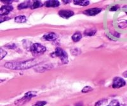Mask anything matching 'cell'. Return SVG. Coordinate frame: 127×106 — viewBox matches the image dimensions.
Listing matches in <instances>:
<instances>
[{
	"label": "cell",
	"mask_w": 127,
	"mask_h": 106,
	"mask_svg": "<svg viewBox=\"0 0 127 106\" xmlns=\"http://www.w3.org/2000/svg\"><path fill=\"white\" fill-rule=\"evenodd\" d=\"M40 62L37 59H31L22 62H9L4 64L6 68L12 70H25L34 67Z\"/></svg>",
	"instance_id": "cell-1"
},
{
	"label": "cell",
	"mask_w": 127,
	"mask_h": 106,
	"mask_svg": "<svg viewBox=\"0 0 127 106\" xmlns=\"http://www.w3.org/2000/svg\"><path fill=\"white\" fill-rule=\"evenodd\" d=\"M52 57H59L60 59L63 64H67L68 63V55L66 52L64 51L61 48L57 47L55 48L54 52L51 53Z\"/></svg>",
	"instance_id": "cell-2"
},
{
	"label": "cell",
	"mask_w": 127,
	"mask_h": 106,
	"mask_svg": "<svg viewBox=\"0 0 127 106\" xmlns=\"http://www.w3.org/2000/svg\"><path fill=\"white\" fill-rule=\"evenodd\" d=\"M29 50L34 55H40L43 54L46 52V47L39 43H34L31 45Z\"/></svg>",
	"instance_id": "cell-3"
},
{
	"label": "cell",
	"mask_w": 127,
	"mask_h": 106,
	"mask_svg": "<svg viewBox=\"0 0 127 106\" xmlns=\"http://www.w3.org/2000/svg\"><path fill=\"white\" fill-rule=\"evenodd\" d=\"M36 93H37V92H36V91H31V92H29L28 93H26L24 97L16 100L14 103L15 105L17 106H21L22 105L25 104L26 103L29 102L32 98L34 97H36Z\"/></svg>",
	"instance_id": "cell-4"
},
{
	"label": "cell",
	"mask_w": 127,
	"mask_h": 106,
	"mask_svg": "<svg viewBox=\"0 0 127 106\" xmlns=\"http://www.w3.org/2000/svg\"><path fill=\"white\" fill-rule=\"evenodd\" d=\"M126 82L123 78L120 77H116L113 79V88H120L125 86Z\"/></svg>",
	"instance_id": "cell-5"
},
{
	"label": "cell",
	"mask_w": 127,
	"mask_h": 106,
	"mask_svg": "<svg viewBox=\"0 0 127 106\" xmlns=\"http://www.w3.org/2000/svg\"><path fill=\"white\" fill-rule=\"evenodd\" d=\"M102 11L101 8H90L85 10L83 12V13H85L88 16H95L96 15L98 14L100 12Z\"/></svg>",
	"instance_id": "cell-6"
},
{
	"label": "cell",
	"mask_w": 127,
	"mask_h": 106,
	"mask_svg": "<svg viewBox=\"0 0 127 106\" xmlns=\"http://www.w3.org/2000/svg\"><path fill=\"white\" fill-rule=\"evenodd\" d=\"M58 38H59V36L56 33H54V32H49V33L45 34L43 36L42 39H43L45 41H53L56 40Z\"/></svg>",
	"instance_id": "cell-7"
},
{
	"label": "cell",
	"mask_w": 127,
	"mask_h": 106,
	"mask_svg": "<svg viewBox=\"0 0 127 106\" xmlns=\"http://www.w3.org/2000/svg\"><path fill=\"white\" fill-rule=\"evenodd\" d=\"M74 14V12L71 10H62L59 12V15L60 16L65 19H67L73 16Z\"/></svg>",
	"instance_id": "cell-8"
},
{
	"label": "cell",
	"mask_w": 127,
	"mask_h": 106,
	"mask_svg": "<svg viewBox=\"0 0 127 106\" xmlns=\"http://www.w3.org/2000/svg\"><path fill=\"white\" fill-rule=\"evenodd\" d=\"M13 10V7L11 5H4L0 9V15L1 16H4L8 14L10 12Z\"/></svg>",
	"instance_id": "cell-9"
},
{
	"label": "cell",
	"mask_w": 127,
	"mask_h": 106,
	"mask_svg": "<svg viewBox=\"0 0 127 106\" xmlns=\"http://www.w3.org/2000/svg\"><path fill=\"white\" fill-rule=\"evenodd\" d=\"M46 7H58L59 6L60 3L59 1H57V0H50V1H47L44 4Z\"/></svg>",
	"instance_id": "cell-10"
},
{
	"label": "cell",
	"mask_w": 127,
	"mask_h": 106,
	"mask_svg": "<svg viewBox=\"0 0 127 106\" xmlns=\"http://www.w3.org/2000/svg\"><path fill=\"white\" fill-rule=\"evenodd\" d=\"M74 4L76 5H79V6H88L90 4L89 1L87 0H84V1H81V0H74Z\"/></svg>",
	"instance_id": "cell-11"
},
{
	"label": "cell",
	"mask_w": 127,
	"mask_h": 106,
	"mask_svg": "<svg viewBox=\"0 0 127 106\" xmlns=\"http://www.w3.org/2000/svg\"><path fill=\"white\" fill-rule=\"evenodd\" d=\"M32 3H31V1H27L24 2V3H20L19 6H17V8L20 10H22V9L27 8H31V6L32 5Z\"/></svg>",
	"instance_id": "cell-12"
},
{
	"label": "cell",
	"mask_w": 127,
	"mask_h": 106,
	"mask_svg": "<svg viewBox=\"0 0 127 106\" xmlns=\"http://www.w3.org/2000/svg\"><path fill=\"white\" fill-rule=\"evenodd\" d=\"M71 38H72V40L74 42H78V41H80V39L82 38V35L80 32H77L72 35Z\"/></svg>",
	"instance_id": "cell-13"
},
{
	"label": "cell",
	"mask_w": 127,
	"mask_h": 106,
	"mask_svg": "<svg viewBox=\"0 0 127 106\" xmlns=\"http://www.w3.org/2000/svg\"><path fill=\"white\" fill-rule=\"evenodd\" d=\"M97 31L95 29H86L85 32H84V34L87 36H94L96 33Z\"/></svg>",
	"instance_id": "cell-14"
},
{
	"label": "cell",
	"mask_w": 127,
	"mask_h": 106,
	"mask_svg": "<svg viewBox=\"0 0 127 106\" xmlns=\"http://www.w3.org/2000/svg\"><path fill=\"white\" fill-rule=\"evenodd\" d=\"M42 6H43V4L41 2L39 1H34L33 3H32V5L31 6L30 8L31 9V10H34V9L41 7Z\"/></svg>",
	"instance_id": "cell-15"
},
{
	"label": "cell",
	"mask_w": 127,
	"mask_h": 106,
	"mask_svg": "<svg viewBox=\"0 0 127 106\" xmlns=\"http://www.w3.org/2000/svg\"><path fill=\"white\" fill-rule=\"evenodd\" d=\"M26 21H27V19L24 15H20L15 18V22L17 23H24L26 22Z\"/></svg>",
	"instance_id": "cell-16"
},
{
	"label": "cell",
	"mask_w": 127,
	"mask_h": 106,
	"mask_svg": "<svg viewBox=\"0 0 127 106\" xmlns=\"http://www.w3.org/2000/svg\"><path fill=\"white\" fill-rule=\"evenodd\" d=\"M49 65H45L44 66H41V67H38L37 69H35V71L37 72H39V73H42V72H44L45 71L52 69V67H49Z\"/></svg>",
	"instance_id": "cell-17"
},
{
	"label": "cell",
	"mask_w": 127,
	"mask_h": 106,
	"mask_svg": "<svg viewBox=\"0 0 127 106\" xmlns=\"http://www.w3.org/2000/svg\"><path fill=\"white\" fill-rule=\"evenodd\" d=\"M93 90V88L91 87V86H87L85 87H84L82 89L81 92L83 93H88V92H92Z\"/></svg>",
	"instance_id": "cell-18"
},
{
	"label": "cell",
	"mask_w": 127,
	"mask_h": 106,
	"mask_svg": "<svg viewBox=\"0 0 127 106\" xmlns=\"http://www.w3.org/2000/svg\"><path fill=\"white\" fill-rule=\"evenodd\" d=\"M107 106H120V102L117 100H113Z\"/></svg>",
	"instance_id": "cell-19"
},
{
	"label": "cell",
	"mask_w": 127,
	"mask_h": 106,
	"mask_svg": "<svg viewBox=\"0 0 127 106\" xmlns=\"http://www.w3.org/2000/svg\"><path fill=\"white\" fill-rule=\"evenodd\" d=\"M6 54H7V52L6 51H4V50H3L2 48H1L0 49V59H3L6 56Z\"/></svg>",
	"instance_id": "cell-20"
},
{
	"label": "cell",
	"mask_w": 127,
	"mask_h": 106,
	"mask_svg": "<svg viewBox=\"0 0 127 106\" xmlns=\"http://www.w3.org/2000/svg\"><path fill=\"white\" fill-rule=\"evenodd\" d=\"M119 27L121 29H123V28H125L127 27V21H125L123 22H121V23L119 24Z\"/></svg>",
	"instance_id": "cell-21"
},
{
	"label": "cell",
	"mask_w": 127,
	"mask_h": 106,
	"mask_svg": "<svg viewBox=\"0 0 127 106\" xmlns=\"http://www.w3.org/2000/svg\"><path fill=\"white\" fill-rule=\"evenodd\" d=\"M79 49H78V48H74V49H72L71 50V53L73 55H78L79 54Z\"/></svg>",
	"instance_id": "cell-22"
},
{
	"label": "cell",
	"mask_w": 127,
	"mask_h": 106,
	"mask_svg": "<svg viewBox=\"0 0 127 106\" xmlns=\"http://www.w3.org/2000/svg\"><path fill=\"white\" fill-rule=\"evenodd\" d=\"M46 104V102L45 101H39V102H36L34 105L32 106H44Z\"/></svg>",
	"instance_id": "cell-23"
},
{
	"label": "cell",
	"mask_w": 127,
	"mask_h": 106,
	"mask_svg": "<svg viewBox=\"0 0 127 106\" xmlns=\"http://www.w3.org/2000/svg\"><path fill=\"white\" fill-rule=\"evenodd\" d=\"M4 47L9 48V49H13V48H15L16 47V45H15V44H14V43L7 44V45L4 46Z\"/></svg>",
	"instance_id": "cell-24"
},
{
	"label": "cell",
	"mask_w": 127,
	"mask_h": 106,
	"mask_svg": "<svg viewBox=\"0 0 127 106\" xmlns=\"http://www.w3.org/2000/svg\"><path fill=\"white\" fill-rule=\"evenodd\" d=\"M106 102V100H99V101H98V102H97V103L95 104V106H100L102 105V104L104 103V102Z\"/></svg>",
	"instance_id": "cell-25"
},
{
	"label": "cell",
	"mask_w": 127,
	"mask_h": 106,
	"mask_svg": "<svg viewBox=\"0 0 127 106\" xmlns=\"http://www.w3.org/2000/svg\"><path fill=\"white\" fill-rule=\"evenodd\" d=\"M119 8H119L118 5H114V6H113V7L111 8L110 10L111 11H116V10H118Z\"/></svg>",
	"instance_id": "cell-26"
},
{
	"label": "cell",
	"mask_w": 127,
	"mask_h": 106,
	"mask_svg": "<svg viewBox=\"0 0 127 106\" xmlns=\"http://www.w3.org/2000/svg\"><path fill=\"white\" fill-rule=\"evenodd\" d=\"M8 20H10V18L9 17H4L3 19L2 17H1V21H0V22H1V23H2V22H4V21H8Z\"/></svg>",
	"instance_id": "cell-27"
},
{
	"label": "cell",
	"mask_w": 127,
	"mask_h": 106,
	"mask_svg": "<svg viewBox=\"0 0 127 106\" xmlns=\"http://www.w3.org/2000/svg\"><path fill=\"white\" fill-rule=\"evenodd\" d=\"M3 3H5V4H6V5H9L10 4H11V3H12V1H3Z\"/></svg>",
	"instance_id": "cell-28"
},
{
	"label": "cell",
	"mask_w": 127,
	"mask_h": 106,
	"mask_svg": "<svg viewBox=\"0 0 127 106\" xmlns=\"http://www.w3.org/2000/svg\"><path fill=\"white\" fill-rule=\"evenodd\" d=\"M123 76H124L125 78H127V71L124 72V73H123Z\"/></svg>",
	"instance_id": "cell-29"
},
{
	"label": "cell",
	"mask_w": 127,
	"mask_h": 106,
	"mask_svg": "<svg viewBox=\"0 0 127 106\" xmlns=\"http://www.w3.org/2000/svg\"><path fill=\"white\" fill-rule=\"evenodd\" d=\"M63 2L65 4H67V3H69L70 2H71V1H63Z\"/></svg>",
	"instance_id": "cell-30"
}]
</instances>
